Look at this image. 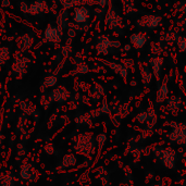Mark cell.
<instances>
[{"label":"cell","instance_id":"cell-1","mask_svg":"<svg viewBox=\"0 0 186 186\" xmlns=\"http://www.w3.org/2000/svg\"><path fill=\"white\" fill-rule=\"evenodd\" d=\"M86 16H87V11L85 9L76 11V21H78V22H83L86 19Z\"/></svg>","mask_w":186,"mask_h":186}]
</instances>
